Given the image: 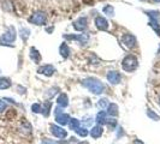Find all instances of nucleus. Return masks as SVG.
<instances>
[{
	"mask_svg": "<svg viewBox=\"0 0 160 144\" xmlns=\"http://www.w3.org/2000/svg\"><path fill=\"white\" fill-rule=\"evenodd\" d=\"M41 109L42 108H41V106L39 103H34L32 106V111L34 113H41Z\"/></svg>",
	"mask_w": 160,
	"mask_h": 144,
	"instance_id": "30",
	"label": "nucleus"
},
{
	"mask_svg": "<svg viewBox=\"0 0 160 144\" xmlns=\"http://www.w3.org/2000/svg\"><path fill=\"white\" fill-rule=\"evenodd\" d=\"M95 25L99 30H107L108 29V22L102 16H98L95 18Z\"/></svg>",
	"mask_w": 160,
	"mask_h": 144,
	"instance_id": "11",
	"label": "nucleus"
},
{
	"mask_svg": "<svg viewBox=\"0 0 160 144\" xmlns=\"http://www.w3.org/2000/svg\"><path fill=\"white\" fill-rule=\"evenodd\" d=\"M51 108H52V102L46 101V102L43 103V107H42V109H41V113H42L45 117H48V115H49V112H51Z\"/></svg>",
	"mask_w": 160,
	"mask_h": 144,
	"instance_id": "20",
	"label": "nucleus"
},
{
	"mask_svg": "<svg viewBox=\"0 0 160 144\" xmlns=\"http://www.w3.org/2000/svg\"><path fill=\"white\" fill-rule=\"evenodd\" d=\"M51 132L52 135L57 138H60V139H64L65 137L68 136V132L66 130H64L63 127L58 126V125H51Z\"/></svg>",
	"mask_w": 160,
	"mask_h": 144,
	"instance_id": "7",
	"label": "nucleus"
},
{
	"mask_svg": "<svg viewBox=\"0 0 160 144\" xmlns=\"http://www.w3.org/2000/svg\"><path fill=\"white\" fill-rule=\"evenodd\" d=\"M154 2H160V0H153Z\"/></svg>",
	"mask_w": 160,
	"mask_h": 144,
	"instance_id": "36",
	"label": "nucleus"
},
{
	"mask_svg": "<svg viewBox=\"0 0 160 144\" xmlns=\"http://www.w3.org/2000/svg\"><path fill=\"white\" fill-rule=\"evenodd\" d=\"M122 66H123L124 71L132 72V71H135L137 67H138V60H137V58L135 55L129 54V55H127L124 59H123V61H122Z\"/></svg>",
	"mask_w": 160,
	"mask_h": 144,
	"instance_id": "2",
	"label": "nucleus"
},
{
	"mask_svg": "<svg viewBox=\"0 0 160 144\" xmlns=\"http://www.w3.org/2000/svg\"><path fill=\"white\" fill-rule=\"evenodd\" d=\"M104 12L107 16H113L114 15V8L112 7V5H106L104 7Z\"/></svg>",
	"mask_w": 160,
	"mask_h": 144,
	"instance_id": "25",
	"label": "nucleus"
},
{
	"mask_svg": "<svg viewBox=\"0 0 160 144\" xmlns=\"http://www.w3.org/2000/svg\"><path fill=\"white\" fill-rule=\"evenodd\" d=\"M63 37H64V39H66V40H77V41H80L82 45L88 43V41H89V35H87V34H80V35H68V34H65Z\"/></svg>",
	"mask_w": 160,
	"mask_h": 144,
	"instance_id": "8",
	"label": "nucleus"
},
{
	"mask_svg": "<svg viewBox=\"0 0 160 144\" xmlns=\"http://www.w3.org/2000/svg\"><path fill=\"white\" fill-rule=\"evenodd\" d=\"M107 80L112 84V85H117V84H119L120 83V79H122V77H120V73L118 71H110L107 73Z\"/></svg>",
	"mask_w": 160,
	"mask_h": 144,
	"instance_id": "10",
	"label": "nucleus"
},
{
	"mask_svg": "<svg viewBox=\"0 0 160 144\" xmlns=\"http://www.w3.org/2000/svg\"><path fill=\"white\" fill-rule=\"evenodd\" d=\"M49 91H51V93H48L47 96H49V97H51V96L56 95L57 93L59 91V89H58V88H52V89H49Z\"/></svg>",
	"mask_w": 160,
	"mask_h": 144,
	"instance_id": "31",
	"label": "nucleus"
},
{
	"mask_svg": "<svg viewBox=\"0 0 160 144\" xmlns=\"http://www.w3.org/2000/svg\"><path fill=\"white\" fill-rule=\"evenodd\" d=\"M69 126H70V130H73V131L78 130V128L81 127L80 120L76 119V118H73V119H70V121H69Z\"/></svg>",
	"mask_w": 160,
	"mask_h": 144,
	"instance_id": "22",
	"label": "nucleus"
},
{
	"mask_svg": "<svg viewBox=\"0 0 160 144\" xmlns=\"http://www.w3.org/2000/svg\"><path fill=\"white\" fill-rule=\"evenodd\" d=\"M30 58H32V61H35V63H40L41 55H40V53H39V50H38L35 47L30 48Z\"/></svg>",
	"mask_w": 160,
	"mask_h": 144,
	"instance_id": "18",
	"label": "nucleus"
},
{
	"mask_svg": "<svg viewBox=\"0 0 160 144\" xmlns=\"http://www.w3.org/2000/svg\"><path fill=\"white\" fill-rule=\"evenodd\" d=\"M147 115L151 118L152 120H155V121H158V120H160V117L155 112H153V111H151V109H148L147 111Z\"/></svg>",
	"mask_w": 160,
	"mask_h": 144,
	"instance_id": "27",
	"label": "nucleus"
},
{
	"mask_svg": "<svg viewBox=\"0 0 160 144\" xmlns=\"http://www.w3.org/2000/svg\"><path fill=\"white\" fill-rule=\"evenodd\" d=\"M98 107H99V108H101L102 111H104L106 107H108V101H107V98H101V100H99V102H98Z\"/></svg>",
	"mask_w": 160,
	"mask_h": 144,
	"instance_id": "26",
	"label": "nucleus"
},
{
	"mask_svg": "<svg viewBox=\"0 0 160 144\" xmlns=\"http://www.w3.org/2000/svg\"><path fill=\"white\" fill-rule=\"evenodd\" d=\"M149 26L152 28L154 31L157 32V35L160 37V24L158 21H153V19H151L149 21Z\"/></svg>",
	"mask_w": 160,
	"mask_h": 144,
	"instance_id": "21",
	"label": "nucleus"
},
{
	"mask_svg": "<svg viewBox=\"0 0 160 144\" xmlns=\"http://www.w3.org/2000/svg\"><path fill=\"white\" fill-rule=\"evenodd\" d=\"M146 13L149 16L151 19L153 21H159L160 18V12L159 11H146Z\"/></svg>",
	"mask_w": 160,
	"mask_h": 144,
	"instance_id": "23",
	"label": "nucleus"
},
{
	"mask_svg": "<svg viewBox=\"0 0 160 144\" xmlns=\"http://www.w3.org/2000/svg\"><path fill=\"white\" fill-rule=\"evenodd\" d=\"M84 2H87V4H92L93 2V0H83Z\"/></svg>",
	"mask_w": 160,
	"mask_h": 144,
	"instance_id": "35",
	"label": "nucleus"
},
{
	"mask_svg": "<svg viewBox=\"0 0 160 144\" xmlns=\"http://www.w3.org/2000/svg\"><path fill=\"white\" fill-rule=\"evenodd\" d=\"M19 34H21V37H22V40L27 41L28 39H29L30 30H29V29H27V28H22V29L19 30Z\"/></svg>",
	"mask_w": 160,
	"mask_h": 144,
	"instance_id": "24",
	"label": "nucleus"
},
{
	"mask_svg": "<svg viewBox=\"0 0 160 144\" xmlns=\"http://www.w3.org/2000/svg\"><path fill=\"white\" fill-rule=\"evenodd\" d=\"M102 133H104V128H102L101 125H95L90 130V137L94 138V139L100 138V137L102 136Z\"/></svg>",
	"mask_w": 160,
	"mask_h": 144,
	"instance_id": "12",
	"label": "nucleus"
},
{
	"mask_svg": "<svg viewBox=\"0 0 160 144\" xmlns=\"http://www.w3.org/2000/svg\"><path fill=\"white\" fill-rule=\"evenodd\" d=\"M134 144H144L142 141H140V139H135V142H134Z\"/></svg>",
	"mask_w": 160,
	"mask_h": 144,
	"instance_id": "34",
	"label": "nucleus"
},
{
	"mask_svg": "<svg viewBox=\"0 0 160 144\" xmlns=\"http://www.w3.org/2000/svg\"><path fill=\"white\" fill-rule=\"evenodd\" d=\"M56 121L59 124V125H68L69 124V121H70V117L68 115V114H64V113H62V114H58L56 117Z\"/></svg>",
	"mask_w": 160,
	"mask_h": 144,
	"instance_id": "13",
	"label": "nucleus"
},
{
	"mask_svg": "<svg viewBox=\"0 0 160 144\" xmlns=\"http://www.w3.org/2000/svg\"><path fill=\"white\" fill-rule=\"evenodd\" d=\"M76 132H77V135H80L81 137H87L89 135L88 130L86 127H80L78 130H76Z\"/></svg>",
	"mask_w": 160,
	"mask_h": 144,
	"instance_id": "28",
	"label": "nucleus"
},
{
	"mask_svg": "<svg viewBox=\"0 0 160 144\" xmlns=\"http://www.w3.org/2000/svg\"><path fill=\"white\" fill-rule=\"evenodd\" d=\"M59 53H60V55L63 56L64 59H68L69 55H70V48H69V46L66 43H62L60 47H59Z\"/></svg>",
	"mask_w": 160,
	"mask_h": 144,
	"instance_id": "15",
	"label": "nucleus"
},
{
	"mask_svg": "<svg viewBox=\"0 0 160 144\" xmlns=\"http://www.w3.org/2000/svg\"><path fill=\"white\" fill-rule=\"evenodd\" d=\"M106 124L111 128H114L117 126V120L114 119V118H112V119H110V120H106Z\"/></svg>",
	"mask_w": 160,
	"mask_h": 144,
	"instance_id": "29",
	"label": "nucleus"
},
{
	"mask_svg": "<svg viewBox=\"0 0 160 144\" xmlns=\"http://www.w3.org/2000/svg\"><path fill=\"white\" fill-rule=\"evenodd\" d=\"M107 114L111 115V117H117L118 115V106L116 103L108 104V107H107Z\"/></svg>",
	"mask_w": 160,
	"mask_h": 144,
	"instance_id": "19",
	"label": "nucleus"
},
{
	"mask_svg": "<svg viewBox=\"0 0 160 144\" xmlns=\"http://www.w3.org/2000/svg\"><path fill=\"white\" fill-rule=\"evenodd\" d=\"M16 36H17V32L16 29L13 26H8L6 29V31L2 34V36L0 37L1 42H13L16 40Z\"/></svg>",
	"mask_w": 160,
	"mask_h": 144,
	"instance_id": "4",
	"label": "nucleus"
},
{
	"mask_svg": "<svg viewBox=\"0 0 160 144\" xmlns=\"http://www.w3.org/2000/svg\"><path fill=\"white\" fill-rule=\"evenodd\" d=\"M122 42L124 43L125 47L128 48H134L136 46V39H135V36L131 35V34H128V32L122 36Z\"/></svg>",
	"mask_w": 160,
	"mask_h": 144,
	"instance_id": "6",
	"label": "nucleus"
},
{
	"mask_svg": "<svg viewBox=\"0 0 160 144\" xmlns=\"http://www.w3.org/2000/svg\"><path fill=\"white\" fill-rule=\"evenodd\" d=\"M57 103H58L59 107H63V108L66 107L69 104V97H68V95L66 94H60L59 97L57 98Z\"/></svg>",
	"mask_w": 160,
	"mask_h": 144,
	"instance_id": "14",
	"label": "nucleus"
},
{
	"mask_svg": "<svg viewBox=\"0 0 160 144\" xmlns=\"http://www.w3.org/2000/svg\"><path fill=\"white\" fill-rule=\"evenodd\" d=\"M159 106H160V98H159Z\"/></svg>",
	"mask_w": 160,
	"mask_h": 144,
	"instance_id": "37",
	"label": "nucleus"
},
{
	"mask_svg": "<svg viewBox=\"0 0 160 144\" xmlns=\"http://www.w3.org/2000/svg\"><path fill=\"white\" fill-rule=\"evenodd\" d=\"M106 114L107 113L105 112V111H100V112L96 114L95 121L98 122V125H104V124H106V120H107Z\"/></svg>",
	"mask_w": 160,
	"mask_h": 144,
	"instance_id": "16",
	"label": "nucleus"
},
{
	"mask_svg": "<svg viewBox=\"0 0 160 144\" xmlns=\"http://www.w3.org/2000/svg\"><path fill=\"white\" fill-rule=\"evenodd\" d=\"M54 72H56V69H54L53 65H43V66H40V67L38 69V73L45 74V76H47V77L53 76Z\"/></svg>",
	"mask_w": 160,
	"mask_h": 144,
	"instance_id": "9",
	"label": "nucleus"
},
{
	"mask_svg": "<svg viewBox=\"0 0 160 144\" xmlns=\"http://www.w3.org/2000/svg\"><path fill=\"white\" fill-rule=\"evenodd\" d=\"M46 19H47V17H46L45 12L35 11L30 16V18H29V22L32 24H36V25H43V24L46 23Z\"/></svg>",
	"mask_w": 160,
	"mask_h": 144,
	"instance_id": "3",
	"label": "nucleus"
},
{
	"mask_svg": "<svg viewBox=\"0 0 160 144\" xmlns=\"http://www.w3.org/2000/svg\"><path fill=\"white\" fill-rule=\"evenodd\" d=\"M5 109H6V103H5L2 100H0V113L4 112Z\"/></svg>",
	"mask_w": 160,
	"mask_h": 144,
	"instance_id": "32",
	"label": "nucleus"
},
{
	"mask_svg": "<svg viewBox=\"0 0 160 144\" xmlns=\"http://www.w3.org/2000/svg\"><path fill=\"white\" fill-rule=\"evenodd\" d=\"M11 85H12V83H11V79H10V78H6V77H0V90L8 89Z\"/></svg>",
	"mask_w": 160,
	"mask_h": 144,
	"instance_id": "17",
	"label": "nucleus"
},
{
	"mask_svg": "<svg viewBox=\"0 0 160 144\" xmlns=\"http://www.w3.org/2000/svg\"><path fill=\"white\" fill-rule=\"evenodd\" d=\"M87 26H88V19H87V17H80L78 19H76V21L73 22V28H75V30H77V31H83V30H86Z\"/></svg>",
	"mask_w": 160,
	"mask_h": 144,
	"instance_id": "5",
	"label": "nucleus"
},
{
	"mask_svg": "<svg viewBox=\"0 0 160 144\" xmlns=\"http://www.w3.org/2000/svg\"><path fill=\"white\" fill-rule=\"evenodd\" d=\"M82 84L83 87L88 89L90 93H93L94 95H100L102 94L105 90L104 84L98 79V78H93V77H88V78H84L82 80Z\"/></svg>",
	"mask_w": 160,
	"mask_h": 144,
	"instance_id": "1",
	"label": "nucleus"
},
{
	"mask_svg": "<svg viewBox=\"0 0 160 144\" xmlns=\"http://www.w3.org/2000/svg\"><path fill=\"white\" fill-rule=\"evenodd\" d=\"M42 144H57V143H54L53 141H49V139H45V141L42 142Z\"/></svg>",
	"mask_w": 160,
	"mask_h": 144,
	"instance_id": "33",
	"label": "nucleus"
}]
</instances>
